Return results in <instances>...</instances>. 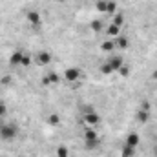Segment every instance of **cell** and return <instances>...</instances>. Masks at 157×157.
<instances>
[{
    "label": "cell",
    "mask_w": 157,
    "mask_h": 157,
    "mask_svg": "<svg viewBox=\"0 0 157 157\" xmlns=\"http://www.w3.org/2000/svg\"><path fill=\"white\" fill-rule=\"evenodd\" d=\"M95 7L99 13H108V15H113L117 11V4L113 0H97Z\"/></svg>",
    "instance_id": "1"
},
{
    "label": "cell",
    "mask_w": 157,
    "mask_h": 157,
    "mask_svg": "<svg viewBox=\"0 0 157 157\" xmlns=\"http://www.w3.org/2000/svg\"><path fill=\"white\" fill-rule=\"evenodd\" d=\"M17 133H18V130L15 124H2L0 126V139L2 141H13L17 137Z\"/></svg>",
    "instance_id": "2"
},
{
    "label": "cell",
    "mask_w": 157,
    "mask_h": 157,
    "mask_svg": "<svg viewBox=\"0 0 157 157\" xmlns=\"http://www.w3.org/2000/svg\"><path fill=\"white\" fill-rule=\"evenodd\" d=\"M84 143H86V148H90V150H93V148L99 146V135H97V132L93 128H90V130L84 132Z\"/></svg>",
    "instance_id": "3"
},
{
    "label": "cell",
    "mask_w": 157,
    "mask_h": 157,
    "mask_svg": "<svg viewBox=\"0 0 157 157\" xmlns=\"http://www.w3.org/2000/svg\"><path fill=\"white\" fill-rule=\"evenodd\" d=\"M80 77H82V71L78 68H68L64 71V80H68V82H78Z\"/></svg>",
    "instance_id": "4"
},
{
    "label": "cell",
    "mask_w": 157,
    "mask_h": 157,
    "mask_svg": "<svg viewBox=\"0 0 157 157\" xmlns=\"http://www.w3.org/2000/svg\"><path fill=\"white\" fill-rule=\"evenodd\" d=\"M84 122H86L90 128H93V126H97V124L101 122V115H99L95 110H91V112H86V113H84Z\"/></svg>",
    "instance_id": "5"
},
{
    "label": "cell",
    "mask_w": 157,
    "mask_h": 157,
    "mask_svg": "<svg viewBox=\"0 0 157 157\" xmlns=\"http://www.w3.org/2000/svg\"><path fill=\"white\" fill-rule=\"evenodd\" d=\"M51 53L49 51H46V49H42V51H39L37 55H35V62L39 64V66H48L49 62H51Z\"/></svg>",
    "instance_id": "6"
},
{
    "label": "cell",
    "mask_w": 157,
    "mask_h": 157,
    "mask_svg": "<svg viewBox=\"0 0 157 157\" xmlns=\"http://www.w3.org/2000/svg\"><path fill=\"white\" fill-rule=\"evenodd\" d=\"M22 59H24V49H15L9 57V64L15 68V66H20L22 64Z\"/></svg>",
    "instance_id": "7"
},
{
    "label": "cell",
    "mask_w": 157,
    "mask_h": 157,
    "mask_svg": "<svg viewBox=\"0 0 157 157\" xmlns=\"http://www.w3.org/2000/svg\"><path fill=\"white\" fill-rule=\"evenodd\" d=\"M26 18H28V22H29L33 28H39L40 24H42V17H40L39 11H29V13L26 15Z\"/></svg>",
    "instance_id": "8"
},
{
    "label": "cell",
    "mask_w": 157,
    "mask_h": 157,
    "mask_svg": "<svg viewBox=\"0 0 157 157\" xmlns=\"http://www.w3.org/2000/svg\"><path fill=\"white\" fill-rule=\"evenodd\" d=\"M152 117V113L150 112H144V110H141V108H137V113H135V119H137V122L139 124H146L148 121Z\"/></svg>",
    "instance_id": "9"
},
{
    "label": "cell",
    "mask_w": 157,
    "mask_h": 157,
    "mask_svg": "<svg viewBox=\"0 0 157 157\" xmlns=\"http://www.w3.org/2000/svg\"><path fill=\"white\" fill-rule=\"evenodd\" d=\"M113 42H115V48H117V49H128V46H130V40L126 39L122 33H121L119 37H115Z\"/></svg>",
    "instance_id": "10"
},
{
    "label": "cell",
    "mask_w": 157,
    "mask_h": 157,
    "mask_svg": "<svg viewBox=\"0 0 157 157\" xmlns=\"http://www.w3.org/2000/svg\"><path fill=\"white\" fill-rule=\"evenodd\" d=\"M106 62H108V64L112 66V70H113V71H119V70H121V66L124 64L122 57H110V59H108Z\"/></svg>",
    "instance_id": "11"
},
{
    "label": "cell",
    "mask_w": 157,
    "mask_h": 157,
    "mask_svg": "<svg viewBox=\"0 0 157 157\" xmlns=\"http://www.w3.org/2000/svg\"><path fill=\"white\" fill-rule=\"evenodd\" d=\"M139 141H141V139H139V135L132 132V133H128V135H126V143H124V144H128V146H133V148H137V146H139Z\"/></svg>",
    "instance_id": "12"
},
{
    "label": "cell",
    "mask_w": 157,
    "mask_h": 157,
    "mask_svg": "<svg viewBox=\"0 0 157 157\" xmlns=\"http://www.w3.org/2000/svg\"><path fill=\"white\" fill-rule=\"evenodd\" d=\"M121 31H122V28H119V26H115V24H108V28H106V33H108V37H112V39H115V37H119L121 35Z\"/></svg>",
    "instance_id": "13"
},
{
    "label": "cell",
    "mask_w": 157,
    "mask_h": 157,
    "mask_svg": "<svg viewBox=\"0 0 157 157\" xmlns=\"http://www.w3.org/2000/svg\"><path fill=\"white\" fill-rule=\"evenodd\" d=\"M135 150H137V148L124 144V146L121 148V157H135Z\"/></svg>",
    "instance_id": "14"
},
{
    "label": "cell",
    "mask_w": 157,
    "mask_h": 157,
    "mask_svg": "<svg viewBox=\"0 0 157 157\" xmlns=\"http://www.w3.org/2000/svg\"><path fill=\"white\" fill-rule=\"evenodd\" d=\"M59 82H60V77L57 73H53V71L44 77V84H59Z\"/></svg>",
    "instance_id": "15"
},
{
    "label": "cell",
    "mask_w": 157,
    "mask_h": 157,
    "mask_svg": "<svg viewBox=\"0 0 157 157\" xmlns=\"http://www.w3.org/2000/svg\"><path fill=\"white\" fill-rule=\"evenodd\" d=\"M101 49L106 51V53H110V51L115 49V42H113V40H104V42L101 44Z\"/></svg>",
    "instance_id": "16"
},
{
    "label": "cell",
    "mask_w": 157,
    "mask_h": 157,
    "mask_svg": "<svg viewBox=\"0 0 157 157\" xmlns=\"http://www.w3.org/2000/svg\"><path fill=\"white\" fill-rule=\"evenodd\" d=\"M48 122H49V126H53V128L59 126V124H60V115H59V113H49V115H48Z\"/></svg>",
    "instance_id": "17"
},
{
    "label": "cell",
    "mask_w": 157,
    "mask_h": 157,
    "mask_svg": "<svg viewBox=\"0 0 157 157\" xmlns=\"http://www.w3.org/2000/svg\"><path fill=\"white\" fill-rule=\"evenodd\" d=\"M112 24H115V26H119V28H122V26H124V15H122V13H115L113 18H112Z\"/></svg>",
    "instance_id": "18"
},
{
    "label": "cell",
    "mask_w": 157,
    "mask_h": 157,
    "mask_svg": "<svg viewBox=\"0 0 157 157\" xmlns=\"http://www.w3.org/2000/svg\"><path fill=\"white\" fill-rule=\"evenodd\" d=\"M101 73H102V75H112L113 70H112V66H110L108 62H104V64H101Z\"/></svg>",
    "instance_id": "19"
},
{
    "label": "cell",
    "mask_w": 157,
    "mask_h": 157,
    "mask_svg": "<svg viewBox=\"0 0 157 157\" xmlns=\"http://www.w3.org/2000/svg\"><path fill=\"white\" fill-rule=\"evenodd\" d=\"M119 75H121L122 78L128 77V75H130V68H128L126 64H122V66H121V70H119Z\"/></svg>",
    "instance_id": "20"
},
{
    "label": "cell",
    "mask_w": 157,
    "mask_h": 157,
    "mask_svg": "<svg viewBox=\"0 0 157 157\" xmlns=\"http://www.w3.org/2000/svg\"><path fill=\"white\" fill-rule=\"evenodd\" d=\"M31 60H33V59H31V57H29L28 53H24V59H22V64H20V66L28 68V66H31Z\"/></svg>",
    "instance_id": "21"
},
{
    "label": "cell",
    "mask_w": 157,
    "mask_h": 157,
    "mask_svg": "<svg viewBox=\"0 0 157 157\" xmlns=\"http://www.w3.org/2000/svg\"><path fill=\"white\" fill-rule=\"evenodd\" d=\"M57 157H68V148L66 146H59L57 148Z\"/></svg>",
    "instance_id": "22"
},
{
    "label": "cell",
    "mask_w": 157,
    "mask_h": 157,
    "mask_svg": "<svg viewBox=\"0 0 157 157\" xmlns=\"http://www.w3.org/2000/svg\"><path fill=\"white\" fill-rule=\"evenodd\" d=\"M91 29H93V31H101V29H102V22H101V20H93V22H91Z\"/></svg>",
    "instance_id": "23"
},
{
    "label": "cell",
    "mask_w": 157,
    "mask_h": 157,
    "mask_svg": "<svg viewBox=\"0 0 157 157\" xmlns=\"http://www.w3.org/2000/svg\"><path fill=\"white\" fill-rule=\"evenodd\" d=\"M139 108H141V110H144V112H150V108H152V104H150V101H143Z\"/></svg>",
    "instance_id": "24"
},
{
    "label": "cell",
    "mask_w": 157,
    "mask_h": 157,
    "mask_svg": "<svg viewBox=\"0 0 157 157\" xmlns=\"http://www.w3.org/2000/svg\"><path fill=\"white\" fill-rule=\"evenodd\" d=\"M6 113H7V108H6V104H4V102H0V119L6 117Z\"/></svg>",
    "instance_id": "25"
},
{
    "label": "cell",
    "mask_w": 157,
    "mask_h": 157,
    "mask_svg": "<svg viewBox=\"0 0 157 157\" xmlns=\"http://www.w3.org/2000/svg\"><path fill=\"white\" fill-rule=\"evenodd\" d=\"M9 82H11V78H9V77H4V78H2V84H9Z\"/></svg>",
    "instance_id": "26"
},
{
    "label": "cell",
    "mask_w": 157,
    "mask_h": 157,
    "mask_svg": "<svg viewBox=\"0 0 157 157\" xmlns=\"http://www.w3.org/2000/svg\"><path fill=\"white\" fill-rule=\"evenodd\" d=\"M152 78H155V80H157V70L154 71V73H152Z\"/></svg>",
    "instance_id": "27"
},
{
    "label": "cell",
    "mask_w": 157,
    "mask_h": 157,
    "mask_svg": "<svg viewBox=\"0 0 157 157\" xmlns=\"http://www.w3.org/2000/svg\"><path fill=\"white\" fill-rule=\"evenodd\" d=\"M154 155L157 157V144H155V146H154Z\"/></svg>",
    "instance_id": "28"
},
{
    "label": "cell",
    "mask_w": 157,
    "mask_h": 157,
    "mask_svg": "<svg viewBox=\"0 0 157 157\" xmlns=\"http://www.w3.org/2000/svg\"><path fill=\"white\" fill-rule=\"evenodd\" d=\"M57 2H60V4H64V2H68V0H57Z\"/></svg>",
    "instance_id": "29"
}]
</instances>
